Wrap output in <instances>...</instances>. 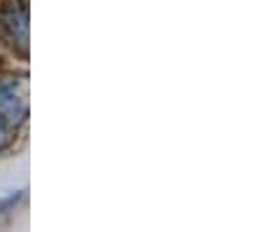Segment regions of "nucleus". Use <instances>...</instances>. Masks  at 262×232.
Instances as JSON below:
<instances>
[{"label":"nucleus","mask_w":262,"mask_h":232,"mask_svg":"<svg viewBox=\"0 0 262 232\" xmlns=\"http://www.w3.org/2000/svg\"><path fill=\"white\" fill-rule=\"evenodd\" d=\"M0 31H3V35H5L12 45H19L21 50H26V45H28V14H26V7L12 5L10 10L3 12V17H0Z\"/></svg>","instance_id":"nucleus-1"},{"label":"nucleus","mask_w":262,"mask_h":232,"mask_svg":"<svg viewBox=\"0 0 262 232\" xmlns=\"http://www.w3.org/2000/svg\"><path fill=\"white\" fill-rule=\"evenodd\" d=\"M26 103H24V94H19L14 82H0V117L7 122L19 120L24 115Z\"/></svg>","instance_id":"nucleus-2"},{"label":"nucleus","mask_w":262,"mask_h":232,"mask_svg":"<svg viewBox=\"0 0 262 232\" xmlns=\"http://www.w3.org/2000/svg\"><path fill=\"white\" fill-rule=\"evenodd\" d=\"M10 127H12V122H7V120H3L0 117V150L5 148L7 143H10Z\"/></svg>","instance_id":"nucleus-3"}]
</instances>
